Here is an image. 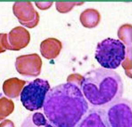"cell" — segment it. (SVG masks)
<instances>
[{"label":"cell","instance_id":"cell-8","mask_svg":"<svg viewBox=\"0 0 132 127\" xmlns=\"http://www.w3.org/2000/svg\"><path fill=\"white\" fill-rule=\"evenodd\" d=\"M31 4L27 2H16L13 5V10L14 15L18 18L20 23L25 26L31 28V11H30L32 6H30Z\"/></svg>","mask_w":132,"mask_h":127},{"label":"cell","instance_id":"cell-3","mask_svg":"<svg viewBox=\"0 0 132 127\" xmlns=\"http://www.w3.org/2000/svg\"><path fill=\"white\" fill-rule=\"evenodd\" d=\"M126 57V47L120 40L108 38L97 44L95 58L103 68L116 69Z\"/></svg>","mask_w":132,"mask_h":127},{"label":"cell","instance_id":"cell-1","mask_svg":"<svg viewBox=\"0 0 132 127\" xmlns=\"http://www.w3.org/2000/svg\"><path fill=\"white\" fill-rule=\"evenodd\" d=\"M44 114L56 127H76L89 109L76 84L67 82L50 89L43 105Z\"/></svg>","mask_w":132,"mask_h":127},{"label":"cell","instance_id":"cell-11","mask_svg":"<svg viewBox=\"0 0 132 127\" xmlns=\"http://www.w3.org/2000/svg\"><path fill=\"white\" fill-rule=\"evenodd\" d=\"M25 82L17 78H12L6 80L3 84V91L4 94L10 98L18 97Z\"/></svg>","mask_w":132,"mask_h":127},{"label":"cell","instance_id":"cell-6","mask_svg":"<svg viewBox=\"0 0 132 127\" xmlns=\"http://www.w3.org/2000/svg\"><path fill=\"white\" fill-rule=\"evenodd\" d=\"M76 127H110L105 109L92 108L82 118Z\"/></svg>","mask_w":132,"mask_h":127},{"label":"cell","instance_id":"cell-14","mask_svg":"<svg viewBox=\"0 0 132 127\" xmlns=\"http://www.w3.org/2000/svg\"><path fill=\"white\" fill-rule=\"evenodd\" d=\"M0 127H15V126L12 121L6 120L0 124Z\"/></svg>","mask_w":132,"mask_h":127},{"label":"cell","instance_id":"cell-2","mask_svg":"<svg viewBox=\"0 0 132 127\" xmlns=\"http://www.w3.org/2000/svg\"><path fill=\"white\" fill-rule=\"evenodd\" d=\"M80 89L88 104L104 109L122 98L123 84L116 72L98 68L83 76Z\"/></svg>","mask_w":132,"mask_h":127},{"label":"cell","instance_id":"cell-13","mask_svg":"<svg viewBox=\"0 0 132 127\" xmlns=\"http://www.w3.org/2000/svg\"><path fill=\"white\" fill-rule=\"evenodd\" d=\"M7 35L6 33H0V53L4 52L7 49L10 50Z\"/></svg>","mask_w":132,"mask_h":127},{"label":"cell","instance_id":"cell-12","mask_svg":"<svg viewBox=\"0 0 132 127\" xmlns=\"http://www.w3.org/2000/svg\"><path fill=\"white\" fill-rule=\"evenodd\" d=\"M14 110V104L5 97L0 99V121L10 115Z\"/></svg>","mask_w":132,"mask_h":127},{"label":"cell","instance_id":"cell-5","mask_svg":"<svg viewBox=\"0 0 132 127\" xmlns=\"http://www.w3.org/2000/svg\"><path fill=\"white\" fill-rule=\"evenodd\" d=\"M110 127H132V104L121 99L104 109Z\"/></svg>","mask_w":132,"mask_h":127},{"label":"cell","instance_id":"cell-4","mask_svg":"<svg viewBox=\"0 0 132 127\" xmlns=\"http://www.w3.org/2000/svg\"><path fill=\"white\" fill-rule=\"evenodd\" d=\"M51 86L46 80L36 78L29 82L20 92V100L27 110L36 111L43 108L47 93Z\"/></svg>","mask_w":132,"mask_h":127},{"label":"cell","instance_id":"cell-10","mask_svg":"<svg viewBox=\"0 0 132 127\" xmlns=\"http://www.w3.org/2000/svg\"><path fill=\"white\" fill-rule=\"evenodd\" d=\"M21 127H56L47 119L44 114L35 112L30 114L24 120Z\"/></svg>","mask_w":132,"mask_h":127},{"label":"cell","instance_id":"cell-9","mask_svg":"<svg viewBox=\"0 0 132 127\" xmlns=\"http://www.w3.org/2000/svg\"><path fill=\"white\" fill-rule=\"evenodd\" d=\"M37 55L35 54L23 55L18 57L16 59L15 66L17 71L23 75H31L35 62H33Z\"/></svg>","mask_w":132,"mask_h":127},{"label":"cell","instance_id":"cell-7","mask_svg":"<svg viewBox=\"0 0 132 127\" xmlns=\"http://www.w3.org/2000/svg\"><path fill=\"white\" fill-rule=\"evenodd\" d=\"M10 50H20L26 46L30 41V34L22 27H15L7 35Z\"/></svg>","mask_w":132,"mask_h":127}]
</instances>
